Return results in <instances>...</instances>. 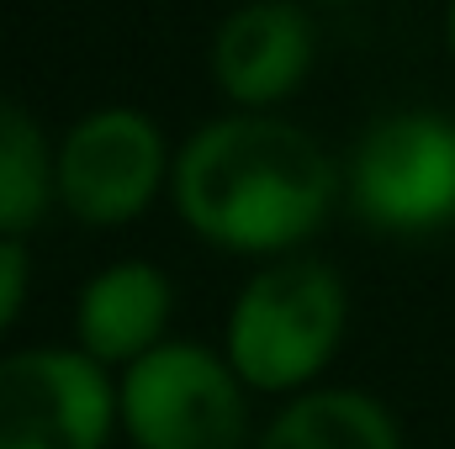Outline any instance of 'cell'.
<instances>
[{
  "label": "cell",
  "mask_w": 455,
  "mask_h": 449,
  "mask_svg": "<svg viewBox=\"0 0 455 449\" xmlns=\"http://www.w3.org/2000/svg\"><path fill=\"white\" fill-rule=\"evenodd\" d=\"M349 323L339 270L313 254H286L243 280L228 312V365L249 391L302 397L329 370Z\"/></svg>",
  "instance_id": "cell-2"
},
{
  "label": "cell",
  "mask_w": 455,
  "mask_h": 449,
  "mask_svg": "<svg viewBox=\"0 0 455 449\" xmlns=\"http://www.w3.org/2000/svg\"><path fill=\"white\" fill-rule=\"evenodd\" d=\"M170 196L202 243L286 259L323 227L339 169L307 127L270 112H233L175 154Z\"/></svg>",
  "instance_id": "cell-1"
},
{
  "label": "cell",
  "mask_w": 455,
  "mask_h": 449,
  "mask_svg": "<svg viewBox=\"0 0 455 449\" xmlns=\"http://www.w3.org/2000/svg\"><path fill=\"white\" fill-rule=\"evenodd\" d=\"M116 386L85 349L0 354V449H107Z\"/></svg>",
  "instance_id": "cell-6"
},
{
  "label": "cell",
  "mask_w": 455,
  "mask_h": 449,
  "mask_svg": "<svg viewBox=\"0 0 455 449\" xmlns=\"http://www.w3.org/2000/svg\"><path fill=\"white\" fill-rule=\"evenodd\" d=\"M451 53H455V0H451Z\"/></svg>",
  "instance_id": "cell-12"
},
{
  "label": "cell",
  "mask_w": 455,
  "mask_h": 449,
  "mask_svg": "<svg viewBox=\"0 0 455 449\" xmlns=\"http://www.w3.org/2000/svg\"><path fill=\"white\" fill-rule=\"evenodd\" d=\"M27 286H32V259L21 238H0V334H11V323L27 307Z\"/></svg>",
  "instance_id": "cell-11"
},
{
  "label": "cell",
  "mask_w": 455,
  "mask_h": 449,
  "mask_svg": "<svg viewBox=\"0 0 455 449\" xmlns=\"http://www.w3.org/2000/svg\"><path fill=\"white\" fill-rule=\"evenodd\" d=\"M170 175L175 159L159 122L132 106H96L59 143V207L85 227H122L143 217Z\"/></svg>",
  "instance_id": "cell-5"
},
{
  "label": "cell",
  "mask_w": 455,
  "mask_h": 449,
  "mask_svg": "<svg viewBox=\"0 0 455 449\" xmlns=\"http://www.w3.org/2000/svg\"><path fill=\"white\" fill-rule=\"evenodd\" d=\"M349 207L376 232H435L455 223V122L392 112L365 127L349 159Z\"/></svg>",
  "instance_id": "cell-4"
},
{
  "label": "cell",
  "mask_w": 455,
  "mask_h": 449,
  "mask_svg": "<svg viewBox=\"0 0 455 449\" xmlns=\"http://www.w3.org/2000/svg\"><path fill=\"white\" fill-rule=\"evenodd\" d=\"M313 21L297 0H249L212 37V85L243 112H270L313 69Z\"/></svg>",
  "instance_id": "cell-7"
},
{
  "label": "cell",
  "mask_w": 455,
  "mask_h": 449,
  "mask_svg": "<svg viewBox=\"0 0 455 449\" xmlns=\"http://www.w3.org/2000/svg\"><path fill=\"white\" fill-rule=\"evenodd\" d=\"M228 354L207 343H159L116 381V418L138 449H243L249 402Z\"/></svg>",
  "instance_id": "cell-3"
},
{
  "label": "cell",
  "mask_w": 455,
  "mask_h": 449,
  "mask_svg": "<svg viewBox=\"0 0 455 449\" xmlns=\"http://www.w3.org/2000/svg\"><path fill=\"white\" fill-rule=\"evenodd\" d=\"M323 5H349V0H323Z\"/></svg>",
  "instance_id": "cell-13"
},
{
  "label": "cell",
  "mask_w": 455,
  "mask_h": 449,
  "mask_svg": "<svg viewBox=\"0 0 455 449\" xmlns=\"http://www.w3.org/2000/svg\"><path fill=\"white\" fill-rule=\"evenodd\" d=\"M259 449H403V429L371 391L313 386L270 418Z\"/></svg>",
  "instance_id": "cell-9"
},
{
  "label": "cell",
  "mask_w": 455,
  "mask_h": 449,
  "mask_svg": "<svg viewBox=\"0 0 455 449\" xmlns=\"http://www.w3.org/2000/svg\"><path fill=\"white\" fill-rule=\"evenodd\" d=\"M175 291L170 275L148 259H116L101 275L85 280L80 302H75V349H85L96 365H132L148 349L164 343V323H170Z\"/></svg>",
  "instance_id": "cell-8"
},
{
  "label": "cell",
  "mask_w": 455,
  "mask_h": 449,
  "mask_svg": "<svg viewBox=\"0 0 455 449\" xmlns=\"http://www.w3.org/2000/svg\"><path fill=\"white\" fill-rule=\"evenodd\" d=\"M59 201V148L27 106L0 96V238H21Z\"/></svg>",
  "instance_id": "cell-10"
}]
</instances>
